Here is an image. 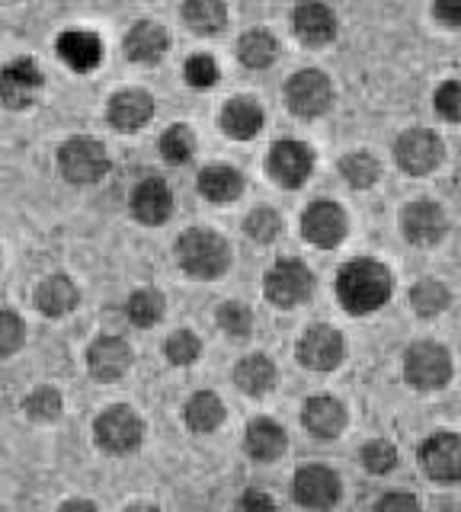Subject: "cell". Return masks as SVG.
<instances>
[{
  "instance_id": "cell-37",
  "label": "cell",
  "mask_w": 461,
  "mask_h": 512,
  "mask_svg": "<svg viewBox=\"0 0 461 512\" xmlns=\"http://www.w3.org/2000/svg\"><path fill=\"white\" fill-rule=\"evenodd\" d=\"M183 77H186V84H189V87H196V90L215 87V80H218V64H215L212 55H193V58L186 61Z\"/></svg>"
},
{
  "instance_id": "cell-15",
  "label": "cell",
  "mask_w": 461,
  "mask_h": 512,
  "mask_svg": "<svg viewBox=\"0 0 461 512\" xmlns=\"http://www.w3.org/2000/svg\"><path fill=\"white\" fill-rule=\"evenodd\" d=\"M87 365L97 381H119L132 365V349L119 336H100L87 352Z\"/></svg>"
},
{
  "instance_id": "cell-1",
  "label": "cell",
  "mask_w": 461,
  "mask_h": 512,
  "mask_svg": "<svg viewBox=\"0 0 461 512\" xmlns=\"http://www.w3.org/2000/svg\"><path fill=\"white\" fill-rule=\"evenodd\" d=\"M337 295L346 311L369 314L391 298V272L375 260L346 263L337 276Z\"/></svg>"
},
{
  "instance_id": "cell-31",
  "label": "cell",
  "mask_w": 461,
  "mask_h": 512,
  "mask_svg": "<svg viewBox=\"0 0 461 512\" xmlns=\"http://www.w3.org/2000/svg\"><path fill=\"white\" fill-rule=\"evenodd\" d=\"M410 304L417 308V314L433 317V314L449 308V288H445L442 282H436V279H423V282L413 285Z\"/></svg>"
},
{
  "instance_id": "cell-29",
  "label": "cell",
  "mask_w": 461,
  "mask_h": 512,
  "mask_svg": "<svg viewBox=\"0 0 461 512\" xmlns=\"http://www.w3.org/2000/svg\"><path fill=\"white\" fill-rule=\"evenodd\" d=\"M221 420H225V404L218 400V394L199 391V394L189 397V404H186V423H189V429L212 432V429L221 426Z\"/></svg>"
},
{
  "instance_id": "cell-2",
  "label": "cell",
  "mask_w": 461,
  "mask_h": 512,
  "mask_svg": "<svg viewBox=\"0 0 461 512\" xmlns=\"http://www.w3.org/2000/svg\"><path fill=\"white\" fill-rule=\"evenodd\" d=\"M177 260L189 276L215 279L231 266V247L215 231L193 228L177 240Z\"/></svg>"
},
{
  "instance_id": "cell-9",
  "label": "cell",
  "mask_w": 461,
  "mask_h": 512,
  "mask_svg": "<svg viewBox=\"0 0 461 512\" xmlns=\"http://www.w3.org/2000/svg\"><path fill=\"white\" fill-rule=\"evenodd\" d=\"M311 170H314V154L308 144L279 141L269 151V176L285 189H298L311 176Z\"/></svg>"
},
{
  "instance_id": "cell-46",
  "label": "cell",
  "mask_w": 461,
  "mask_h": 512,
  "mask_svg": "<svg viewBox=\"0 0 461 512\" xmlns=\"http://www.w3.org/2000/svg\"><path fill=\"white\" fill-rule=\"evenodd\" d=\"M74 506H81V509H97L93 503H84V500H71V503H65V509H74Z\"/></svg>"
},
{
  "instance_id": "cell-34",
  "label": "cell",
  "mask_w": 461,
  "mask_h": 512,
  "mask_svg": "<svg viewBox=\"0 0 461 512\" xmlns=\"http://www.w3.org/2000/svg\"><path fill=\"white\" fill-rule=\"evenodd\" d=\"M196 151V138L186 125H170L161 138V154L167 164H186Z\"/></svg>"
},
{
  "instance_id": "cell-42",
  "label": "cell",
  "mask_w": 461,
  "mask_h": 512,
  "mask_svg": "<svg viewBox=\"0 0 461 512\" xmlns=\"http://www.w3.org/2000/svg\"><path fill=\"white\" fill-rule=\"evenodd\" d=\"M436 109L442 119L461 122V80H445L436 90Z\"/></svg>"
},
{
  "instance_id": "cell-27",
  "label": "cell",
  "mask_w": 461,
  "mask_h": 512,
  "mask_svg": "<svg viewBox=\"0 0 461 512\" xmlns=\"http://www.w3.org/2000/svg\"><path fill=\"white\" fill-rule=\"evenodd\" d=\"M199 192L209 202H234L244 192V176L234 167H209L199 176Z\"/></svg>"
},
{
  "instance_id": "cell-40",
  "label": "cell",
  "mask_w": 461,
  "mask_h": 512,
  "mask_svg": "<svg viewBox=\"0 0 461 512\" xmlns=\"http://www.w3.org/2000/svg\"><path fill=\"white\" fill-rule=\"evenodd\" d=\"M279 231H282V218L273 212V208H257V212L247 218V234L253 240H260V244L273 240Z\"/></svg>"
},
{
  "instance_id": "cell-25",
  "label": "cell",
  "mask_w": 461,
  "mask_h": 512,
  "mask_svg": "<svg viewBox=\"0 0 461 512\" xmlns=\"http://www.w3.org/2000/svg\"><path fill=\"white\" fill-rule=\"evenodd\" d=\"M247 452L257 461H276L285 452V432L273 420H253L247 426Z\"/></svg>"
},
{
  "instance_id": "cell-17",
  "label": "cell",
  "mask_w": 461,
  "mask_h": 512,
  "mask_svg": "<svg viewBox=\"0 0 461 512\" xmlns=\"http://www.w3.org/2000/svg\"><path fill=\"white\" fill-rule=\"evenodd\" d=\"M401 224H404V237L410 244H436L445 234V215L442 208L433 205V202H413L404 208L401 215Z\"/></svg>"
},
{
  "instance_id": "cell-45",
  "label": "cell",
  "mask_w": 461,
  "mask_h": 512,
  "mask_svg": "<svg viewBox=\"0 0 461 512\" xmlns=\"http://www.w3.org/2000/svg\"><path fill=\"white\" fill-rule=\"evenodd\" d=\"M241 506L247 509V506H273V500L269 496H263V493H247L244 500H241Z\"/></svg>"
},
{
  "instance_id": "cell-44",
  "label": "cell",
  "mask_w": 461,
  "mask_h": 512,
  "mask_svg": "<svg viewBox=\"0 0 461 512\" xmlns=\"http://www.w3.org/2000/svg\"><path fill=\"white\" fill-rule=\"evenodd\" d=\"M391 506H417V500H413L410 493H391L378 500V509H391Z\"/></svg>"
},
{
  "instance_id": "cell-43",
  "label": "cell",
  "mask_w": 461,
  "mask_h": 512,
  "mask_svg": "<svg viewBox=\"0 0 461 512\" xmlns=\"http://www.w3.org/2000/svg\"><path fill=\"white\" fill-rule=\"evenodd\" d=\"M433 16L449 29H461V0H436Z\"/></svg>"
},
{
  "instance_id": "cell-30",
  "label": "cell",
  "mask_w": 461,
  "mask_h": 512,
  "mask_svg": "<svg viewBox=\"0 0 461 512\" xmlns=\"http://www.w3.org/2000/svg\"><path fill=\"white\" fill-rule=\"evenodd\" d=\"M237 55H241V61L247 64L250 71H263V68H269V64L276 61L279 45L266 29H253L241 39V45H237Z\"/></svg>"
},
{
  "instance_id": "cell-36",
  "label": "cell",
  "mask_w": 461,
  "mask_h": 512,
  "mask_svg": "<svg viewBox=\"0 0 461 512\" xmlns=\"http://www.w3.org/2000/svg\"><path fill=\"white\" fill-rule=\"evenodd\" d=\"M218 324L225 333L237 336V340H244V336L250 333L253 327V314L247 304L241 301H228V304H221V311H218Z\"/></svg>"
},
{
  "instance_id": "cell-21",
  "label": "cell",
  "mask_w": 461,
  "mask_h": 512,
  "mask_svg": "<svg viewBox=\"0 0 461 512\" xmlns=\"http://www.w3.org/2000/svg\"><path fill=\"white\" fill-rule=\"evenodd\" d=\"M301 423H305V429L314 432L317 439H333V436H340L346 426V410L340 400H333V397H311L305 404V413H301Z\"/></svg>"
},
{
  "instance_id": "cell-11",
  "label": "cell",
  "mask_w": 461,
  "mask_h": 512,
  "mask_svg": "<svg viewBox=\"0 0 461 512\" xmlns=\"http://www.w3.org/2000/svg\"><path fill=\"white\" fill-rule=\"evenodd\" d=\"M420 464L429 477L442 480V484L461 480V436H455V432H439V436L426 439L420 448Z\"/></svg>"
},
{
  "instance_id": "cell-7",
  "label": "cell",
  "mask_w": 461,
  "mask_h": 512,
  "mask_svg": "<svg viewBox=\"0 0 461 512\" xmlns=\"http://www.w3.org/2000/svg\"><path fill=\"white\" fill-rule=\"evenodd\" d=\"M42 90V71L33 58H17L0 71V103L7 109H26Z\"/></svg>"
},
{
  "instance_id": "cell-8",
  "label": "cell",
  "mask_w": 461,
  "mask_h": 512,
  "mask_svg": "<svg viewBox=\"0 0 461 512\" xmlns=\"http://www.w3.org/2000/svg\"><path fill=\"white\" fill-rule=\"evenodd\" d=\"M394 157L397 164H401L404 173H413V176H423L429 170L439 167L442 160V141L426 132V128H410L394 144Z\"/></svg>"
},
{
  "instance_id": "cell-23",
  "label": "cell",
  "mask_w": 461,
  "mask_h": 512,
  "mask_svg": "<svg viewBox=\"0 0 461 512\" xmlns=\"http://www.w3.org/2000/svg\"><path fill=\"white\" fill-rule=\"evenodd\" d=\"M221 128H225V135L247 141L263 128V109L253 100H247V96H237V100H231L221 109Z\"/></svg>"
},
{
  "instance_id": "cell-35",
  "label": "cell",
  "mask_w": 461,
  "mask_h": 512,
  "mask_svg": "<svg viewBox=\"0 0 461 512\" xmlns=\"http://www.w3.org/2000/svg\"><path fill=\"white\" fill-rule=\"evenodd\" d=\"M23 410L33 416V420L52 423V420H58V413H61V394L55 388H36L33 394L26 397Z\"/></svg>"
},
{
  "instance_id": "cell-4",
  "label": "cell",
  "mask_w": 461,
  "mask_h": 512,
  "mask_svg": "<svg viewBox=\"0 0 461 512\" xmlns=\"http://www.w3.org/2000/svg\"><path fill=\"white\" fill-rule=\"evenodd\" d=\"M58 164L65 180L71 183H97L109 170L106 148L93 138H71L65 148L58 151Z\"/></svg>"
},
{
  "instance_id": "cell-33",
  "label": "cell",
  "mask_w": 461,
  "mask_h": 512,
  "mask_svg": "<svg viewBox=\"0 0 461 512\" xmlns=\"http://www.w3.org/2000/svg\"><path fill=\"white\" fill-rule=\"evenodd\" d=\"M340 173H343V180H349L353 186L365 189V186H372L378 180L381 167H378V160L369 151H356V154H346L343 157Z\"/></svg>"
},
{
  "instance_id": "cell-32",
  "label": "cell",
  "mask_w": 461,
  "mask_h": 512,
  "mask_svg": "<svg viewBox=\"0 0 461 512\" xmlns=\"http://www.w3.org/2000/svg\"><path fill=\"white\" fill-rule=\"evenodd\" d=\"M129 317L138 327H154L164 317V295L154 292V288H141L129 298Z\"/></svg>"
},
{
  "instance_id": "cell-26",
  "label": "cell",
  "mask_w": 461,
  "mask_h": 512,
  "mask_svg": "<svg viewBox=\"0 0 461 512\" xmlns=\"http://www.w3.org/2000/svg\"><path fill=\"white\" fill-rule=\"evenodd\" d=\"M36 304L42 314L65 317L71 308H77V285L68 276H49L36 292Z\"/></svg>"
},
{
  "instance_id": "cell-39",
  "label": "cell",
  "mask_w": 461,
  "mask_h": 512,
  "mask_svg": "<svg viewBox=\"0 0 461 512\" xmlns=\"http://www.w3.org/2000/svg\"><path fill=\"white\" fill-rule=\"evenodd\" d=\"M362 464H365V471H372V474L394 471V464H397L394 445L391 442H369L362 448Z\"/></svg>"
},
{
  "instance_id": "cell-6",
  "label": "cell",
  "mask_w": 461,
  "mask_h": 512,
  "mask_svg": "<svg viewBox=\"0 0 461 512\" xmlns=\"http://www.w3.org/2000/svg\"><path fill=\"white\" fill-rule=\"evenodd\" d=\"M141 436H145V426L129 407H109L97 420V442L113 455L135 452L141 445Z\"/></svg>"
},
{
  "instance_id": "cell-10",
  "label": "cell",
  "mask_w": 461,
  "mask_h": 512,
  "mask_svg": "<svg viewBox=\"0 0 461 512\" xmlns=\"http://www.w3.org/2000/svg\"><path fill=\"white\" fill-rule=\"evenodd\" d=\"M311 295V272L298 260H282L266 276V298L279 308H295Z\"/></svg>"
},
{
  "instance_id": "cell-22",
  "label": "cell",
  "mask_w": 461,
  "mask_h": 512,
  "mask_svg": "<svg viewBox=\"0 0 461 512\" xmlns=\"http://www.w3.org/2000/svg\"><path fill=\"white\" fill-rule=\"evenodd\" d=\"M167 52V32L161 23H151V20H141L132 26V32L125 36V55L138 64H154L161 61Z\"/></svg>"
},
{
  "instance_id": "cell-12",
  "label": "cell",
  "mask_w": 461,
  "mask_h": 512,
  "mask_svg": "<svg viewBox=\"0 0 461 512\" xmlns=\"http://www.w3.org/2000/svg\"><path fill=\"white\" fill-rule=\"evenodd\" d=\"M343 336L333 327H311L298 343V362L314 372H330L343 359Z\"/></svg>"
},
{
  "instance_id": "cell-19",
  "label": "cell",
  "mask_w": 461,
  "mask_h": 512,
  "mask_svg": "<svg viewBox=\"0 0 461 512\" xmlns=\"http://www.w3.org/2000/svg\"><path fill=\"white\" fill-rule=\"evenodd\" d=\"M154 116V100L145 90H122L109 100V122L119 132H138Z\"/></svg>"
},
{
  "instance_id": "cell-20",
  "label": "cell",
  "mask_w": 461,
  "mask_h": 512,
  "mask_svg": "<svg viewBox=\"0 0 461 512\" xmlns=\"http://www.w3.org/2000/svg\"><path fill=\"white\" fill-rule=\"evenodd\" d=\"M58 55L74 71H93L103 58V42L93 32L71 29L58 39Z\"/></svg>"
},
{
  "instance_id": "cell-16",
  "label": "cell",
  "mask_w": 461,
  "mask_h": 512,
  "mask_svg": "<svg viewBox=\"0 0 461 512\" xmlns=\"http://www.w3.org/2000/svg\"><path fill=\"white\" fill-rule=\"evenodd\" d=\"M292 26H295V36L305 45H314V48L333 42V36H337V20H333V10L324 7V4H317V0H308V4H301L295 10Z\"/></svg>"
},
{
  "instance_id": "cell-28",
  "label": "cell",
  "mask_w": 461,
  "mask_h": 512,
  "mask_svg": "<svg viewBox=\"0 0 461 512\" xmlns=\"http://www.w3.org/2000/svg\"><path fill=\"white\" fill-rule=\"evenodd\" d=\"M234 381H237V388H241L244 394L260 397V394H266L269 388H273L276 368H273V362H269L266 356H247V359L237 362Z\"/></svg>"
},
{
  "instance_id": "cell-5",
  "label": "cell",
  "mask_w": 461,
  "mask_h": 512,
  "mask_svg": "<svg viewBox=\"0 0 461 512\" xmlns=\"http://www.w3.org/2000/svg\"><path fill=\"white\" fill-rule=\"evenodd\" d=\"M285 100H289V109L301 119H314L321 112L330 109L333 103V87L330 80L321 71H298L289 84H285Z\"/></svg>"
},
{
  "instance_id": "cell-18",
  "label": "cell",
  "mask_w": 461,
  "mask_h": 512,
  "mask_svg": "<svg viewBox=\"0 0 461 512\" xmlns=\"http://www.w3.org/2000/svg\"><path fill=\"white\" fill-rule=\"evenodd\" d=\"M132 212L138 221L145 224H164L173 212V196H170V186L164 180H141L132 192Z\"/></svg>"
},
{
  "instance_id": "cell-38",
  "label": "cell",
  "mask_w": 461,
  "mask_h": 512,
  "mask_svg": "<svg viewBox=\"0 0 461 512\" xmlns=\"http://www.w3.org/2000/svg\"><path fill=\"white\" fill-rule=\"evenodd\" d=\"M199 349H202L199 336L189 333V330H180L167 340V359L173 365H193L199 359Z\"/></svg>"
},
{
  "instance_id": "cell-14",
  "label": "cell",
  "mask_w": 461,
  "mask_h": 512,
  "mask_svg": "<svg viewBox=\"0 0 461 512\" xmlns=\"http://www.w3.org/2000/svg\"><path fill=\"white\" fill-rule=\"evenodd\" d=\"M301 234L317 247H337L346 237V215L333 202H314L301 218Z\"/></svg>"
},
{
  "instance_id": "cell-3",
  "label": "cell",
  "mask_w": 461,
  "mask_h": 512,
  "mask_svg": "<svg viewBox=\"0 0 461 512\" xmlns=\"http://www.w3.org/2000/svg\"><path fill=\"white\" fill-rule=\"evenodd\" d=\"M404 372L413 388L436 391L452 378V356H449V349L439 343H417L407 349Z\"/></svg>"
},
{
  "instance_id": "cell-24",
  "label": "cell",
  "mask_w": 461,
  "mask_h": 512,
  "mask_svg": "<svg viewBox=\"0 0 461 512\" xmlns=\"http://www.w3.org/2000/svg\"><path fill=\"white\" fill-rule=\"evenodd\" d=\"M183 20L196 36H218L228 26V7L225 0H186Z\"/></svg>"
},
{
  "instance_id": "cell-41",
  "label": "cell",
  "mask_w": 461,
  "mask_h": 512,
  "mask_svg": "<svg viewBox=\"0 0 461 512\" xmlns=\"http://www.w3.org/2000/svg\"><path fill=\"white\" fill-rule=\"evenodd\" d=\"M26 327L13 311H0V356H10L23 346Z\"/></svg>"
},
{
  "instance_id": "cell-13",
  "label": "cell",
  "mask_w": 461,
  "mask_h": 512,
  "mask_svg": "<svg viewBox=\"0 0 461 512\" xmlns=\"http://www.w3.org/2000/svg\"><path fill=\"white\" fill-rule=\"evenodd\" d=\"M295 500L308 509H330L340 500V477L321 464L301 468L295 474Z\"/></svg>"
}]
</instances>
